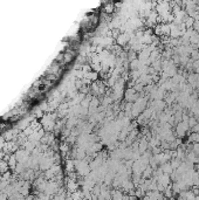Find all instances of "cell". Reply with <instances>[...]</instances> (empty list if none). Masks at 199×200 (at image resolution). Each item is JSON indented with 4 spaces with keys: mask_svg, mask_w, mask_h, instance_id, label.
<instances>
[{
    "mask_svg": "<svg viewBox=\"0 0 199 200\" xmlns=\"http://www.w3.org/2000/svg\"><path fill=\"white\" fill-rule=\"evenodd\" d=\"M189 129H190L189 124L186 122H179V123H177V125H176V135L179 138H183L186 135V132L189 131Z\"/></svg>",
    "mask_w": 199,
    "mask_h": 200,
    "instance_id": "1",
    "label": "cell"
},
{
    "mask_svg": "<svg viewBox=\"0 0 199 200\" xmlns=\"http://www.w3.org/2000/svg\"><path fill=\"white\" fill-rule=\"evenodd\" d=\"M189 142L191 144H197V143H199V133L191 132V135L189 137Z\"/></svg>",
    "mask_w": 199,
    "mask_h": 200,
    "instance_id": "2",
    "label": "cell"
},
{
    "mask_svg": "<svg viewBox=\"0 0 199 200\" xmlns=\"http://www.w3.org/2000/svg\"><path fill=\"white\" fill-rule=\"evenodd\" d=\"M123 194L121 193V192H118V191H116L115 193H114V197H113V200H123Z\"/></svg>",
    "mask_w": 199,
    "mask_h": 200,
    "instance_id": "3",
    "label": "cell"
},
{
    "mask_svg": "<svg viewBox=\"0 0 199 200\" xmlns=\"http://www.w3.org/2000/svg\"><path fill=\"white\" fill-rule=\"evenodd\" d=\"M142 200H144V199H142Z\"/></svg>",
    "mask_w": 199,
    "mask_h": 200,
    "instance_id": "4",
    "label": "cell"
}]
</instances>
